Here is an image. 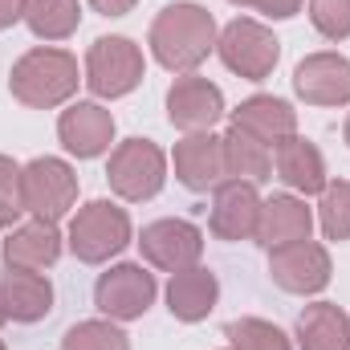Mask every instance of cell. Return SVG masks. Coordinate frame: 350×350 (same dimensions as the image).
Listing matches in <instances>:
<instances>
[{
	"instance_id": "29",
	"label": "cell",
	"mask_w": 350,
	"mask_h": 350,
	"mask_svg": "<svg viewBox=\"0 0 350 350\" xmlns=\"http://www.w3.org/2000/svg\"><path fill=\"white\" fill-rule=\"evenodd\" d=\"M310 25L326 41H347L350 37V0H310Z\"/></svg>"
},
{
	"instance_id": "14",
	"label": "cell",
	"mask_w": 350,
	"mask_h": 350,
	"mask_svg": "<svg viewBox=\"0 0 350 350\" xmlns=\"http://www.w3.org/2000/svg\"><path fill=\"white\" fill-rule=\"evenodd\" d=\"M293 94L306 106H347L350 102V62L342 53H310L293 70Z\"/></svg>"
},
{
	"instance_id": "31",
	"label": "cell",
	"mask_w": 350,
	"mask_h": 350,
	"mask_svg": "<svg viewBox=\"0 0 350 350\" xmlns=\"http://www.w3.org/2000/svg\"><path fill=\"white\" fill-rule=\"evenodd\" d=\"M135 4H139V0H90V8L102 12V16H126Z\"/></svg>"
},
{
	"instance_id": "32",
	"label": "cell",
	"mask_w": 350,
	"mask_h": 350,
	"mask_svg": "<svg viewBox=\"0 0 350 350\" xmlns=\"http://www.w3.org/2000/svg\"><path fill=\"white\" fill-rule=\"evenodd\" d=\"M16 21H25V0H0V33L12 29Z\"/></svg>"
},
{
	"instance_id": "17",
	"label": "cell",
	"mask_w": 350,
	"mask_h": 350,
	"mask_svg": "<svg viewBox=\"0 0 350 350\" xmlns=\"http://www.w3.org/2000/svg\"><path fill=\"white\" fill-rule=\"evenodd\" d=\"M273 172L285 187H293L301 196H322V187L330 183L322 151L301 135H289V139H281L273 147Z\"/></svg>"
},
{
	"instance_id": "1",
	"label": "cell",
	"mask_w": 350,
	"mask_h": 350,
	"mask_svg": "<svg viewBox=\"0 0 350 350\" xmlns=\"http://www.w3.org/2000/svg\"><path fill=\"white\" fill-rule=\"evenodd\" d=\"M216 21L204 4H191V0H175L167 4L155 21H151V33H147V45L155 53V62L172 74H196L208 53H216Z\"/></svg>"
},
{
	"instance_id": "22",
	"label": "cell",
	"mask_w": 350,
	"mask_h": 350,
	"mask_svg": "<svg viewBox=\"0 0 350 350\" xmlns=\"http://www.w3.org/2000/svg\"><path fill=\"white\" fill-rule=\"evenodd\" d=\"M301 350H350V314L334 301H314L297 314Z\"/></svg>"
},
{
	"instance_id": "15",
	"label": "cell",
	"mask_w": 350,
	"mask_h": 350,
	"mask_svg": "<svg viewBox=\"0 0 350 350\" xmlns=\"http://www.w3.org/2000/svg\"><path fill=\"white\" fill-rule=\"evenodd\" d=\"M57 139L70 155L78 159H98L114 143V114L102 102H74L57 118Z\"/></svg>"
},
{
	"instance_id": "25",
	"label": "cell",
	"mask_w": 350,
	"mask_h": 350,
	"mask_svg": "<svg viewBox=\"0 0 350 350\" xmlns=\"http://www.w3.org/2000/svg\"><path fill=\"white\" fill-rule=\"evenodd\" d=\"M318 224L326 232V241H350V179H334L322 187V204H318Z\"/></svg>"
},
{
	"instance_id": "10",
	"label": "cell",
	"mask_w": 350,
	"mask_h": 350,
	"mask_svg": "<svg viewBox=\"0 0 350 350\" xmlns=\"http://www.w3.org/2000/svg\"><path fill=\"white\" fill-rule=\"evenodd\" d=\"M139 253L151 269H163V273H179V269H191L204 257V232L191 224V220H155L143 228L139 237Z\"/></svg>"
},
{
	"instance_id": "24",
	"label": "cell",
	"mask_w": 350,
	"mask_h": 350,
	"mask_svg": "<svg viewBox=\"0 0 350 350\" xmlns=\"http://www.w3.org/2000/svg\"><path fill=\"white\" fill-rule=\"evenodd\" d=\"M25 25L37 41H66L82 25L78 0H25Z\"/></svg>"
},
{
	"instance_id": "4",
	"label": "cell",
	"mask_w": 350,
	"mask_h": 350,
	"mask_svg": "<svg viewBox=\"0 0 350 350\" xmlns=\"http://www.w3.org/2000/svg\"><path fill=\"white\" fill-rule=\"evenodd\" d=\"M106 183L118 200L126 204H143V200H155L167 183V155L159 143L151 139H126L110 151V163H106Z\"/></svg>"
},
{
	"instance_id": "5",
	"label": "cell",
	"mask_w": 350,
	"mask_h": 350,
	"mask_svg": "<svg viewBox=\"0 0 350 350\" xmlns=\"http://www.w3.org/2000/svg\"><path fill=\"white\" fill-rule=\"evenodd\" d=\"M216 53H220V62H224L237 78H245V82H265V78L277 70V62H281V41L273 37V29H265L261 21L237 16V21H228V25L220 29Z\"/></svg>"
},
{
	"instance_id": "28",
	"label": "cell",
	"mask_w": 350,
	"mask_h": 350,
	"mask_svg": "<svg viewBox=\"0 0 350 350\" xmlns=\"http://www.w3.org/2000/svg\"><path fill=\"white\" fill-rule=\"evenodd\" d=\"M25 183H21V163L0 155V228H16L25 216Z\"/></svg>"
},
{
	"instance_id": "23",
	"label": "cell",
	"mask_w": 350,
	"mask_h": 350,
	"mask_svg": "<svg viewBox=\"0 0 350 350\" xmlns=\"http://www.w3.org/2000/svg\"><path fill=\"white\" fill-rule=\"evenodd\" d=\"M224 159H228V179H245V183H265L273 175V147L261 143L257 135L228 126L224 135Z\"/></svg>"
},
{
	"instance_id": "21",
	"label": "cell",
	"mask_w": 350,
	"mask_h": 350,
	"mask_svg": "<svg viewBox=\"0 0 350 350\" xmlns=\"http://www.w3.org/2000/svg\"><path fill=\"white\" fill-rule=\"evenodd\" d=\"M216 297H220V281L204 265L179 269V273H172V281H167V310H172V318H179V322H204L216 310Z\"/></svg>"
},
{
	"instance_id": "20",
	"label": "cell",
	"mask_w": 350,
	"mask_h": 350,
	"mask_svg": "<svg viewBox=\"0 0 350 350\" xmlns=\"http://www.w3.org/2000/svg\"><path fill=\"white\" fill-rule=\"evenodd\" d=\"M232 126H241V131L257 135L261 143L277 147L281 139L297 135V110L277 94H253L232 110Z\"/></svg>"
},
{
	"instance_id": "33",
	"label": "cell",
	"mask_w": 350,
	"mask_h": 350,
	"mask_svg": "<svg viewBox=\"0 0 350 350\" xmlns=\"http://www.w3.org/2000/svg\"><path fill=\"white\" fill-rule=\"evenodd\" d=\"M342 139H347V143H350V118H347V126H342Z\"/></svg>"
},
{
	"instance_id": "12",
	"label": "cell",
	"mask_w": 350,
	"mask_h": 350,
	"mask_svg": "<svg viewBox=\"0 0 350 350\" xmlns=\"http://www.w3.org/2000/svg\"><path fill=\"white\" fill-rule=\"evenodd\" d=\"M257 220H261V191L257 183L245 179H228L212 191V216L208 228L216 241H253L257 237Z\"/></svg>"
},
{
	"instance_id": "7",
	"label": "cell",
	"mask_w": 350,
	"mask_h": 350,
	"mask_svg": "<svg viewBox=\"0 0 350 350\" xmlns=\"http://www.w3.org/2000/svg\"><path fill=\"white\" fill-rule=\"evenodd\" d=\"M155 273L147 265H135V261H122V265H110L98 285H94V306L110 318V322H135L143 318L151 306H155Z\"/></svg>"
},
{
	"instance_id": "18",
	"label": "cell",
	"mask_w": 350,
	"mask_h": 350,
	"mask_svg": "<svg viewBox=\"0 0 350 350\" xmlns=\"http://www.w3.org/2000/svg\"><path fill=\"white\" fill-rule=\"evenodd\" d=\"M62 257V232L57 224L49 220H29V224H16L8 228L4 237V269H33V273H45L53 269Z\"/></svg>"
},
{
	"instance_id": "8",
	"label": "cell",
	"mask_w": 350,
	"mask_h": 350,
	"mask_svg": "<svg viewBox=\"0 0 350 350\" xmlns=\"http://www.w3.org/2000/svg\"><path fill=\"white\" fill-rule=\"evenodd\" d=\"M21 183H25V208L37 220L57 224L78 204V175H74V167L66 159L41 155V159L25 163L21 167Z\"/></svg>"
},
{
	"instance_id": "13",
	"label": "cell",
	"mask_w": 350,
	"mask_h": 350,
	"mask_svg": "<svg viewBox=\"0 0 350 350\" xmlns=\"http://www.w3.org/2000/svg\"><path fill=\"white\" fill-rule=\"evenodd\" d=\"M175 179L187 191H216L220 183H228V159H224V139L212 131L187 135L175 143Z\"/></svg>"
},
{
	"instance_id": "30",
	"label": "cell",
	"mask_w": 350,
	"mask_h": 350,
	"mask_svg": "<svg viewBox=\"0 0 350 350\" xmlns=\"http://www.w3.org/2000/svg\"><path fill=\"white\" fill-rule=\"evenodd\" d=\"M232 4H241V8H257V12L273 16V21H289V16L301 12L306 0H232Z\"/></svg>"
},
{
	"instance_id": "35",
	"label": "cell",
	"mask_w": 350,
	"mask_h": 350,
	"mask_svg": "<svg viewBox=\"0 0 350 350\" xmlns=\"http://www.w3.org/2000/svg\"><path fill=\"white\" fill-rule=\"evenodd\" d=\"M0 350H8V347H4V342H0Z\"/></svg>"
},
{
	"instance_id": "19",
	"label": "cell",
	"mask_w": 350,
	"mask_h": 350,
	"mask_svg": "<svg viewBox=\"0 0 350 350\" xmlns=\"http://www.w3.org/2000/svg\"><path fill=\"white\" fill-rule=\"evenodd\" d=\"M310 228H314V212L306 208V200L297 196H269L261 200V220H257V245H265L269 253L281 249V245H293V241H310Z\"/></svg>"
},
{
	"instance_id": "27",
	"label": "cell",
	"mask_w": 350,
	"mask_h": 350,
	"mask_svg": "<svg viewBox=\"0 0 350 350\" xmlns=\"http://www.w3.org/2000/svg\"><path fill=\"white\" fill-rule=\"evenodd\" d=\"M62 350H131V338L110 318H94V322L70 326L62 338Z\"/></svg>"
},
{
	"instance_id": "2",
	"label": "cell",
	"mask_w": 350,
	"mask_h": 350,
	"mask_svg": "<svg viewBox=\"0 0 350 350\" xmlns=\"http://www.w3.org/2000/svg\"><path fill=\"white\" fill-rule=\"evenodd\" d=\"M78 82H82V74H78L74 53L53 49V45H37L12 66L8 94L29 110H53L78 94Z\"/></svg>"
},
{
	"instance_id": "6",
	"label": "cell",
	"mask_w": 350,
	"mask_h": 350,
	"mask_svg": "<svg viewBox=\"0 0 350 350\" xmlns=\"http://www.w3.org/2000/svg\"><path fill=\"white\" fill-rule=\"evenodd\" d=\"M147 62L143 49L131 37H98L86 53V82L94 98H126L131 90L143 82Z\"/></svg>"
},
{
	"instance_id": "16",
	"label": "cell",
	"mask_w": 350,
	"mask_h": 350,
	"mask_svg": "<svg viewBox=\"0 0 350 350\" xmlns=\"http://www.w3.org/2000/svg\"><path fill=\"white\" fill-rule=\"evenodd\" d=\"M0 306H4V318L8 322L33 326V322L49 318V310H53V285H49L45 273L4 269L0 273Z\"/></svg>"
},
{
	"instance_id": "9",
	"label": "cell",
	"mask_w": 350,
	"mask_h": 350,
	"mask_svg": "<svg viewBox=\"0 0 350 350\" xmlns=\"http://www.w3.org/2000/svg\"><path fill=\"white\" fill-rule=\"evenodd\" d=\"M330 253L326 245L318 241H293V245H281L269 253V277L277 289L285 293H297V297H314L330 285Z\"/></svg>"
},
{
	"instance_id": "11",
	"label": "cell",
	"mask_w": 350,
	"mask_h": 350,
	"mask_svg": "<svg viewBox=\"0 0 350 350\" xmlns=\"http://www.w3.org/2000/svg\"><path fill=\"white\" fill-rule=\"evenodd\" d=\"M224 118V94L200 74H179L167 90V122L183 135L212 131Z\"/></svg>"
},
{
	"instance_id": "26",
	"label": "cell",
	"mask_w": 350,
	"mask_h": 350,
	"mask_svg": "<svg viewBox=\"0 0 350 350\" xmlns=\"http://www.w3.org/2000/svg\"><path fill=\"white\" fill-rule=\"evenodd\" d=\"M224 334H228L232 350H293L289 334L265 318H237V322H228Z\"/></svg>"
},
{
	"instance_id": "3",
	"label": "cell",
	"mask_w": 350,
	"mask_h": 350,
	"mask_svg": "<svg viewBox=\"0 0 350 350\" xmlns=\"http://www.w3.org/2000/svg\"><path fill=\"white\" fill-rule=\"evenodd\" d=\"M70 253L82 265H106L131 245V216L114 200H90L70 220Z\"/></svg>"
},
{
	"instance_id": "34",
	"label": "cell",
	"mask_w": 350,
	"mask_h": 350,
	"mask_svg": "<svg viewBox=\"0 0 350 350\" xmlns=\"http://www.w3.org/2000/svg\"><path fill=\"white\" fill-rule=\"evenodd\" d=\"M0 322H8V318H4V306H0Z\"/></svg>"
}]
</instances>
